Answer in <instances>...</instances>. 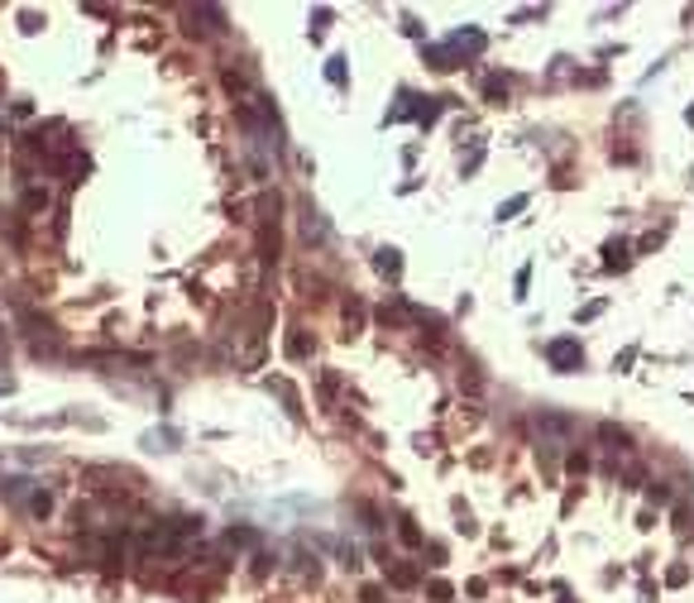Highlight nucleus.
Instances as JSON below:
<instances>
[{
	"label": "nucleus",
	"instance_id": "ddd939ff",
	"mask_svg": "<svg viewBox=\"0 0 694 603\" xmlns=\"http://www.w3.org/2000/svg\"><path fill=\"white\" fill-rule=\"evenodd\" d=\"M230 546H259V531L240 527V531H230Z\"/></svg>",
	"mask_w": 694,
	"mask_h": 603
},
{
	"label": "nucleus",
	"instance_id": "dca6fc26",
	"mask_svg": "<svg viewBox=\"0 0 694 603\" xmlns=\"http://www.w3.org/2000/svg\"><path fill=\"white\" fill-rule=\"evenodd\" d=\"M29 507H34L39 517H48V507H53V498H48V494H34V498H29Z\"/></svg>",
	"mask_w": 694,
	"mask_h": 603
},
{
	"label": "nucleus",
	"instance_id": "2eb2a0df",
	"mask_svg": "<svg viewBox=\"0 0 694 603\" xmlns=\"http://www.w3.org/2000/svg\"><path fill=\"white\" fill-rule=\"evenodd\" d=\"M326 77H330V82L340 87V82H345V58H330V67H326Z\"/></svg>",
	"mask_w": 694,
	"mask_h": 603
},
{
	"label": "nucleus",
	"instance_id": "4468645a",
	"mask_svg": "<svg viewBox=\"0 0 694 603\" xmlns=\"http://www.w3.org/2000/svg\"><path fill=\"white\" fill-rule=\"evenodd\" d=\"M24 489H29V479H5L0 484V494H10V498H24Z\"/></svg>",
	"mask_w": 694,
	"mask_h": 603
},
{
	"label": "nucleus",
	"instance_id": "6e6552de",
	"mask_svg": "<svg viewBox=\"0 0 694 603\" xmlns=\"http://www.w3.org/2000/svg\"><path fill=\"white\" fill-rule=\"evenodd\" d=\"M269 388H278V398L288 402V412H293V416H297V412H302V402H297V393H293V383H283V379H273Z\"/></svg>",
	"mask_w": 694,
	"mask_h": 603
},
{
	"label": "nucleus",
	"instance_id": "6ab92c4d",
	"mask_svg": "<svg viewBox=\"0 0 694 603\" xmlns=\"http://www.w3.org/2000/svg\"><path fill=\"white\" fill-rule=\"evenodd\" d=\"M359 599H364V603H383V589H374V584H369V589H364Z\"/></svg>",
	"mask_w": 694,
	"mask_h": 603
},
{
	"label": "nucleus",
	"instance_id": "aec40b11",
	"mask_svg": "<svg viewBox=\"0 0 694 603\" xmlns=\"http://www.w3.org/2000/svg\"><path fill=\"white\" fill-rule=\"evenodd\" d=\"M10 388H14V379H0V393H10Z\"/></svg>",
	"mask_w": 694,
	"mask_h": 603
},
{
	"label": "nucleus",
	"instance_id": "20e7f679",
	"mask_svg": "<svg viewBox=\"0 0 694 603\" xmlns=\"http://www.w3.org/2000/svg\"><path fill=\"white\" fill-rule=\"evenodd\" d=\"M388 584H397V589H417V570H412V565H388Z\"/></svg>",
	"mask_w": 694,
	"mask_h": 603
},
{
	"label": "nucleus",
	"instance_id": "f257e3e1",
	"mask_svg": "<svg viewBox=\"0 0 694 603\" xmlns=\"http://www.w3.org/2000/svg\"><path fill=\"white\" fill-rule=\"evenodd\" d=\"M546 359H551V369H560V374H575V369L585 364V350H580V340L560 335V340H551V345H546Z\"/></svg>",
	"mask_w": 694,
	"mask_h": 603
},
{
	"label": "nucleus",
	"instance_id": "7ed1b4c3",
	"mask_svg": "<svg viewBox=\"0 0 694 603\" xmlns=\"http://www.w3.org/2000/svg\"><path fill=\"white\" fill-rule=\"evenodd\" d=\"M450 48H465V53H479V48H484V34H479V29H460V34H450Z\"/></svg>",
	"mask_w": 694,
	"mask_h": 603
},
{
	"label": "nucleus",
	"instance_id": "a211bd4d",
	"mask_svg": "<svg viewBox=\"0 0 694 603\" xmlns=\"http://www.w3.org/2000/svg\"><path fill=\"white\" fill-rule=\"evenodd\" d=\"M522 206H527V197H512V201H507V206H498V215L507 220V215H512V211H522Z\"/></svg>",
	"mask_w": 694,
	"mask_h": 603
},
{
	"label": "nucleus",
	"instance_id": "1a4fd4ad",
	"mask_svg": "<svg viewBox=\"0 0 694 603\" xmlns=\"http://www.w3.org/2000/svg\"><path fill=\"white\" fill-rule=\"evenodd\" d=\"M484 96L494 100V105H503V100H507V82H503V77H489V82H484Z\"/></svg>",
	"mask_w": 694,
	"mask_h": 603
},
{
	"label": "nucleus",
	"instance_id": "39448f33",
	"mask_svg": "<svg viewBox=\"0 0 694 603\" xmlns=\"http://www.w3.org/2000/svg\"><path fill=\"white\" fill-rule=\"evenodd\" d=\"M374 264H379V273H388V278H397V273H402V259H397V249H379V259H374Z\"/></svg>",
	"mask_w": 694,
	"mask_h": 603
},
{
	"label": "nucleus",
	"instance_id": "423d86ee",
	"mask_svg": "<svg viewBox=\"0 0 694 603\" xmlns=\"http://www.w3.org/2000/svg\"><path fill=\"white\" fill-rule=\"evenodd\" d=\"M306 355H311V340H306L302 330H293V335H288V359H306Z\"/></svg>",
	"mask_w": 694,
	"mask_h": 603
},
{
	"label": "nucleus",
	"instance_id": "f03ea898",
	"mask_svg": "<svg viewBox=\"0 0 694 603\" xmlns=\"http://www.w3.org/2000/svg\"><path fill=\"white\" fill-rule=\"evenodd\" d=\"M598 441H603L608 450H618V455L627 450V431H622V426H613V421H603V426H598Z\"/></svg>",
	"mask_w": 694,
	"mask_h": 603
},
{
	"label": "nucleus",
	"instance_id": "f3484780",
	"mask_svg": "<svg viewBox=\"0 0 694 603\" xmlns=\"http://www.w3.org/2000/svg\"><path fill=\"white\" fill-rule=\"evenodd\" d=\"M431 599H436V603H450V584H445V580H436V584H431Z\"/></svg>",
	"mask_w": 694,
	"mask_h": 603
},
{
	"label": "nucleus",
	"instance_id": "0eeeda50",
	"mask_svg": "<svg viewBox=\"0 0 694 603\" xmlns=\"http://www.w3.org/2000/svg\"><path fill=\"white\" fill-rule=\"evenodd\" d=\"M359 321H364V306H359V302H345V335H359Z\"/></svg>",
	"mask_w": 694,
	"mask_h": 603
},
{
	"label": "nucleus",
	"instance_id": "9b49d317",
	"mask_svg": "<svg viewBox=\"0 0 694 603\" xmlns=\"http://www.w3.org/2000/svg\"><path fill=\"white\" fill-rule=\"evenodd\" d=\"M397 536H402L407 546H421V531H417V522H412V517H402V522H397Z\"/></svg>",
	"mask_w": 694,
	"mask_h": 603
},
{
	"label": "nucleus",
	"instance_id": "9d476101",
	"mask_svg": "<svg viewBox=\"0 0 694 603\" xmlns=\"http://www.w3.org/2000/svg\"><path fill=\"white\" fill-rule=\"evenodd\" d=\"M24 211H48V192H43V187H29V192H24Z\"/></svg>",
	"mask_w": 694,
	"mask_h": 603
},
{
	"label": "nucleus",
	"instance_id": "f8f14e48",
	"mask_svg": "<svg viewBox=\"0 0 694 603\" xmlns=\"http://www.w3.org/2000/svg\"><path fill=\"white\" fill-rule=\"evenodd\" d=\"M608 268H627V244H608Z\"/></svg>",
	"mask_w": 694,
	"mask_h": 603
}]
</instances>
